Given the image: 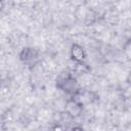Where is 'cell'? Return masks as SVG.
<instances>
[{"label": "cell", "instance_id": "obj_1", "mask_svg": "<svg viewBox=\"0 0 131 131\" xmlns=\"http://www.w3.org/2000/svg\"><path fill=\"white\" fill-rule=\"evenodd\" d=\"M57 84H58V87H59V88H61L62 90L69 92V91L75 89L76 81H75L74 78H72L70 75H68L66 78H63V79H61L60 81H58Z\"/></svg>", "mask_w": 131, "mask_h": 131}, {"label": "cell", "instance_id": "obj_2", "mask_svg": "<svg viewBox=\"0 0 131 131\" xmlns=\"http://www.w3.org/2000/svg\"><path fill=\"white\" fill-rule=\"evenodd\" d=\"M72 53H73V58L76 59V60H82L85 56L82 48L78 45H74L73 46V49H72Z\"/></svg>", "mask_w": 131, "mask_h": 131}, {"label": "cell", "instance_id": "obj_3", "mask_svg": "<svg viewBox=\"0 0 131 131\" xmlns=\"http://www.w3.org/2000/svg\"><path fill=\"white\" fill-rule=\"evenodd\" d=\"M72 131H83L81 128H79V127H76V128H74Z\"/></svg>", "mask_w": 131, "mask_h": 131}]
</instances>
